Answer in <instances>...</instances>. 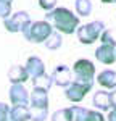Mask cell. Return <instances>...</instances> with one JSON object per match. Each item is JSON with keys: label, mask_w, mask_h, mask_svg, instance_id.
Segmentation results:
<instances>
[{"label": "cell", "mask_w": 116, "mask_h": 121, "mask_svg": "<svg viewBox=\"0 0 116 121\" xmlns=\"http://www.w3.org/2000/svg\"><path fill=\"white\" fill-rule=\"evenodd\" d=\"M113 2H116V0H113Z\"/></svg>", "instance_id": "cell-28"}, {"label": "cell", "mask_w": 116, "mask_h": 121, "mask_svg": "<svg viewBox=\"0 0 116 121\" xmlns=\"http://www.w3.org/2000/svg\"><path fill=\"white\" fill-rule=\"evenodd\" d=\"M39 5L47 11H52L57 5V0H39Z\"/></svg>", "instance_id": "cell-22"}, {"label": "cell", "mask_w": 116, "mask_h": 121, "mask_svg": "<svg viewBox=\"0 0 116 121\" xmlns=\"http://www.w3.org/2000/svg\"><path fill=\"white\" fill-rule=\"evenodd\" d=\"M10 100L13 105H26L28 107L29 103V95H28V91L23 84H11L10 87Z\"/></svg>", "instance_id": "cell-9"}, {"label": "cell", "mask_w": 116, "mask_h": 121, "mask_svg": "<svg viewBox=\"0 0 116 121\" xmlns=\"http://www.w3.org/2000/svg\"><path fill=\"white\" fill-rule=\"evenodd\" d=\"M24 68H26V71H28V76L32 79V81H37L39 78H42V76L45 74L44 63H42V60L37 58V56H31Z\"/></svg>", "instance_id": "cell-11"}, {"label": "cell", "mask_w": 116, "mask_h": 121, "mask_svg": "<svg viewBox=\"0 0 116 121\" xmlns=\"http://www.w3.org/2000/svg\"><path fill=\"white\" fill-rule=\"evenodd\" d=\"M92 89V81H73L66 87V99L71 102H81L89 91Z\"/></svg>", "instance_id": "cell-6"}, {"label": "cell", "mask_w": 116, "mask_h": 121, "mask_svg": "<svg viewBox=\"0 0 116 121\" xmlns=\"http://www.w3.org/2000/svg\"><path fill=\"white\" fill-rule=\"evenodd\" d=\"M50 79H52V84L68 87L69 82H71V69L66 65H60L55 68V71H53V74L50 76Z\"/></svg>", "instance_id": "cell-12"}, {"label": "cell", "mask_w": 116, "mask_h": 121, "mask_svg": "<svg viewBox=\"0 0 116 121\" xmlns=\"http://www.w3.org/2000/svg\"><path fill=\"white\" fill-rule=\"evenodd\" d=\"M8 116L11 121H28L31 120V112L26 105H13Z\"/></svg>", "instance_id": "cell-13"}, {"label": "cell", "mask_w": 116, "mask_h": 121, "mask_svg": "<svg viewBox=\"0 0 116 121\" xmlns=\"http://www.w3.org/2000/svg\"><path fill=\"white\" fill-rule=\"evenodd\" d=\"M74 7L79 16H89L92 13V2L90 0H74Z\"/></svg>", "instance_id": "cell-17"}, {"label": "cell", "mask_w": 116, "mask_h": 121, "mask_svg": "<svg viewBox=\"0 0 116 121\" xmlns=\"http://www.w3.org/2000/svg\"><path fill=\"white\" fill-rule=\"evenodd\" d=\"M73 71L76 74L77 81H92V78L95 74V66L89 60H79L74 63Z\"/></svg>", "instance_id": "cell-8"}, {"label": "cell", "mask_w": 116, "mask_h": 121, "mask_svg": "<svg viewBox=\"0 0 116 121\" xmlns=\"http://www.w3.org/2000/svg\"><path fill=\"white\" fill-rule=\"evenodd\" d=\"M29 23H31V19H29V15L26 11H18L11 18L3 19V24H5L7 31H10V32H19V31L23 32L28 28Z\"/></svg>", "instance_id": "cell-7"}, {"label": "cell", "mask_w": 116, "mask_h": 121, "mask_svg": "<svg viewBox=\"0 0 116 121\" xmlns=\"http://www.w3.org/2000/svg\"><path fill=\"white\" fill-rule=\"evenodd\" d=\"M103 31H105L103 21H94V23H89L86 26H81L77 31V37L82 44H92L98 39V36H102Z\"/></svg>", "instance_id": "cell-5"}, {"label": "cell", "mask_w": 116, "mask_h": 121, "mask_svg": "<svg viewBox=\"0 0 116 121\" xmlns=\"http://www.w3.org/2000/svg\"><path fill=\"white\" fill-rule=\"evenodd\" d=\"M47 18L53 21V24L57 26L58 31L71 34L74 32L76 28L79 26V18L76 15H73V11H69L68 8H53L52 11H47Z\"/></svg>", "instance_id": "cell-1"}, {"label": "cell", "mask_w": 116, "mask_h": 121, "mask_svg": "<svg viewBox=\"0 0 116 121\" xmlns=\"http://www.w3.org/2000/svg\"><path fill=\"white\" fill-rule=\"evenodd\" d=\"M28 71H26V68L24 66H13L11 69L8 71V79L11 84H21L24 82L26 79H28Z\"/></svg>", "instance_id": "cell-14"}, {"label": "cell", "mask_w": 116, "mask_h": 121, "mask_svg": "<svg viewBox=\"0 0 116 121\" xmlns=\"http://www.w3.org/2000/svg\"><path fill=\"white\" fill-rule=\"evenodd\" d=\"M7 2H11V0H7Z\"/></svg>", "instance_id": "cell-27"}, {"label": "cell", "mask_w": 116, "mask_h": 121, "mask_svg": "<svg viewBox=\"0 0 116 121\" xmlns=\"http://www.w3.org/2000/svg\"><path fill=\"white\" fill-rule=\"evenodd\" d=\"M116 42L115 39L111 37V32L110 31H103L102 32V45L97 48L95 56L105 65H111L116 61Z\"/></svg>", "instance_id": "cell-3"}, {"label": "cell", "mask_w": 116, "mask_h": 121, "mask_svg": "<svg viewBox=\"0 0 116 121\" xmlns=\"http://www.w3.org/2000/svg\"><path fill=\"white\" fill-rule=\"evenodd\" d=\"M47 89L42 87H34L32 95H31V120L32 121H44L47 118V110H48V95Z\"/></svg>", "instance_id": "cell-2"}, {"label": "cell", "mask_w": 116, "mask_h": 121, "mask_svg": "<svg viewBox=\"0 0 116 121\" xmlns=\"http://www.w3.org/2000/svg\"><path fill=\"white\" fill-rule=\"evenodd\" d=\"M108 121H116V108H113L108 115Z\"/></svg>", "instance_id": "cell-24"}, {"label": "cell", "mask_w": 116, "mask_h": 121, "mask_svg": "<svg viewBox=\"0 0 116 121\" xmlns=\"http://www.w3.org/2000/svg\"><path fill=\"white\" fill-rule=\"evenodd\" d=\"M73 121H105V118L98 112L86 110L82 107H73Z\"/></svg>", "instance_id": "cell-10"}, {"label": "cell", "mask_w": 116, "mask_h": 121, "mask_svg": "<svg viewBox=\"0 0 116 121\" xmlns=\"http://www.w3.org/2000/svg\"><path fill=\"white\" fill-rule=\"evenodd\" d=\"M94 105H95L97 108H100V110H108V108H111V103H110V94L103 92V91L97 92L95 95H94Z\"/></svg>", "instance_id": "cell-16"}, {"label": "cell", "mask_w": 116, "mask_h": 121, "mask_svg": "<svg viewBox=\"0 0 116 121\" xmlns=\"http://www.w3.org/2000/svg\"><path fill=\"white\" fill-rule=\"evenodd\" d=\"M10 115V107L7 103L0 102V121H7Z\"/></svg>", "instance_id": "cell-21"}, {"label": "cell", "mask_w": 116, "mask_h": 121, "mask_svg": "<svg viewBox=\"0 0 116 121\" xmlns=\"http://www.w3.org/2000/svg\"><path fill=\"white\" fill-rule=\"evenodd\" d=\"M52 121H73V108H61L55 112Z\"/></svg>", "instance_id": "cell-18"}, {"label": "cell", "mask_w": 116, "mask_h": 121, "mask_svg": "<svg viewBox=\"0 0 116 121\" xmlns=\"http://www.w3.org/2000/svg\"><path fill=\"white\" fill-rule=\"evenodd\" d=\"M45 45H47V48H50V50H57L58 47L61 45V36H60V32H52L50 36H48V39L45 40Z\"/></svg>", "instance_id": "cell-19"}, {"label": "cell", "mask_w": 116, "mask_h": 121, "mask_svg": "<svg viewBox=\"0 0 116 121\" xmlns=\"http://www.w3.org/2000/svg\"><path fill=\"white\" fill-rule=\"evenodd\" d=\"M110 103H111V107H113V108H116V92L110 94Z\"/></svg>", "instance_id": "cell-23"}, {"label": "cell", "mask_w": 116, "mask_h": 121, "mask_svg": "<svg viewBox=\"0 0 116 121\" xmlns=\"http://www.w3.org/2000/svg\"><path fill=\"white\" fill-rule=\"evenodd\" d=\"M102 2H105V3H113V0H102Z\"/></svg>", "instance_id": "cell-25"}, {"label": "cell", "mask_w": 116, "mask_h": 121, "mask_svg": "<svg viewBox=\"0 0 116 121\" xmlns=\"http://www.w3.org/2000/svg\"><path fill=\"white\" fill-rule=\"evenodd\" d=\"M10 13H11V2L0 0V18H10Z\"/></svg>", "instance_id": "cell-20"}, {"label": "cell", "mask_w": 116, "mask_h": 121, "mask_svg": "<svg viewBox=\"0 0 116 121\" xmlns=\"http://www.w3.org/2000/svg\"><path fill=\"white\" fill-rule=\"evenodd\" d=\"M98 84H102L103 87H108V89H115L116 87V71H111V69H105L98 74Z\"/></svg>", "instance_id": "cell-15"}, {"label": "cell", "mask_w": 116, "mask_h": 121, "mask_svg": "<svg viewBox=\"0 0 116 121\" xmlns=\"http://www.w3.org/2000/svg\"><path fill=\"white\" fill-rule=\"evenodd\" d=\"M7 121H11V120H10V116H8V120H7Z\"/></svg>", "instance_id": "cell-26"}, {"label": "cell", "mask_w": 116, "mask_h": 121, "mask_svg": "<svg viewBox=\"0 0 116 121\" xmlns=\"http://www.w3.org/2000/svg\"><path fill=\"white\" fill-rule=\"evenodd\" d=\"M53 31H52V26L48 24L47 21H31L28 24V28L23 31V34H24V37L31 40V42H45L48 39V36L52 34Z\"/></svg>", "instance_id": "cell-4"}]
</instances>
